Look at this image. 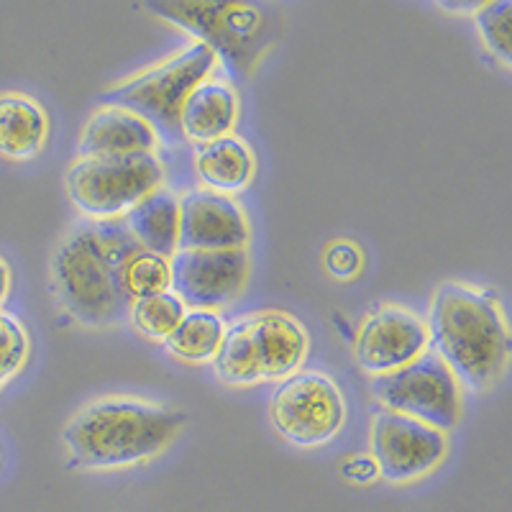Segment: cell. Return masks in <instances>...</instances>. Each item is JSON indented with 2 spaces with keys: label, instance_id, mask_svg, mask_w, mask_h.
Returning <instances> with one entry per match:
<instances>
[{
  "label": "cell",
  "instance_id": "6da1fadb",
  "mask_svg": "<svg viewBox=\"0 0 512 512\" xmlns=\"http://www.w3.org/2000/svg\"><path fill=\"white\" fill-rule=\"evenodd\" d=\"M428 349L454 374L461 392H492L510 367V326L495 290L446 280L428 310Z\"/></svg>",
  "mask_w": 512,
  "mask_h": 512
},
{
  "label": "cell",
  "instance_id": "603a6c76",
  "mask_svg": "<svg viewBox=\"0 0 512 512\" xmlns=\"http://www.w3.org/2000/svg\"><path fill=\"white\" fill-rule=\"evenodd\" d=\"M510 16H512V0H492V3H477L472 18L474 29H477L479 39L487 47V52L497 59V62L510 70L512 52H510Z\"/></svg>",
  "mask_w": 512,
  "mask_h": 512
},
{
  "label": "cell",
  "instance_id": "cb8c5ba5",
  "mask_svg": "<svg viewBox=\"0 0 512 512\" xmlns=\"http://www.w3.org/2000/svg\"><path fill=\"white\" fill-rule=\"evenodd\" d=\"M31 351V338L26 326L16 315L3 313L0 318V377L11 382L26 367Z\"/></svg>",
  "mask_w": 512,
  "mask_h": 512
},
{
  "label": "cell",
  "instance_id": "8992f818",
  "mask_svg": "<svg viewBox=\"0 0 512 512\" xmlns=\"http://www.w3.org/2000/svg\"><path fill=\"white\" fill-rule=\"evenodd\" d=\"M164 185V162L159 154L131 157H88L67 167L64 190L80 210L82 221H123L128 210Z\"/></svg>",
  "mask_w": 512,
  "mask_h": 512
},
{
  "label": "cell",
  "instance_id": "7a4b0ae2",
  "mask_svg": "<svg viewBox=\"0 0 512 512\" xmlns=\"http://www.w3.org/2000/svg\"><path fill=\"white\" fill-rule=\"evenodd\" d=\"M141 246L123 221H80L52 254V290L64 313L85 328H116L128 318L123 264Z\"/></svg>",
  "mask_w": 512,
  "mask_h": 512
},
{
  "label": "cell",
  "instance_id": "ffe728a7",
  "mask_svg": "<svg viewBox=\"0 0 512 512\" xmlns=\"http://www.w3.org/2000/svg\"><path fill=\"white\" fill-rule=\"evenodd\" d=\"M210 364H213L216 377L223 384H228V387H251V384H259L246 315L228 323L221 346H218L216 359L210 361Z\"/></svg>",
  "mask_w": 512,
  "mask_h": 512
},
{
  "label": "cell",
  "instance_id": "52a82bcc",
  "mask_svg": "<svg viewBox=\"0 0 512 512\" xmlns=\"http://www.w3.org/2000/svg\"><path fill=\"white\" fill-rule=\"evenodd\" d=\"M346 397L333 377L300 369L282 379L269 397V420L277 436L297 448L328 446L346 425Z\"/></svg>",
  "mask_w": 512,
  "mask_h": 512
},
{
  "label": "cell",
  "instance_id": "d4e9b609",
  "mask_svg": "<svg viewBox=\"0 0 512 512\" xmlns=\"http://www.w3.org/2000/svg\"><path fill=\"white\" fill-rule=\"evenodd\" d=\"M323 264H326V272L331 274L333 280L351 282L364 269V251L356 241L336 239L328 244L326 254H323Z\"/></svg>",
  "mask_w": 512,
  "mask_h": 512
},
{
  "label": "cell",
  "instance_id": "277c9868",
  "mask_svg": "<svg viewBox=\"0 0 512 512\" xmlns=\"http://www.w3.org/2000/svg\"><path fill=\"white\" fill-rule=\"evenodd\" d=\"M221 62L203 41H190L162 62L116 82L103 93L105 105H121L144 118L157 131L159 141L169 146L182 144L180 113L187 95L205 77L216 75Z\"/></svg>",
  "mask_w": 512,
  "mask_h": 512
},
{
  "label": "cell",
  "instance_id": "4316f807",
  "mask_svg": "<svg viewBox=\"0 0 512 512\" xmlns=\"http://www.w3.org/2000/svg\"><path fill=\"white\" fill-rule=\"evenodd\" d=\"M11 285H13V274H11V267H8V262L0 256V305L6 303L8 292H11Z\"/></svg>",
  "mask_w": 512,
  "mask_h": 512
},
{
  "label": "cell",
  "instance_id": "d6986e66",
  "mask_svg": "<svg viewBox=\"0 0 512 512\" xmlns=\"http://www.w3.org/2000/svg\"><path fill=\"white\" fill-rule=\"evenodd\" d=\"M226 333V320L213 310H187L180 326L169 333L164 349L185 364H210Z\"/></svg>",
  "mask_w": 512,
  "mask_h": 512
},
{
  "label": "cell",
  "instance_id": "2e32d148",
  "mask_svg": "<svg viewBox=\"0 0 512 512\" xmlns=\"http://www.w3.org/2000/svg\"><path fill=\"white\" fill-rule=\"evenodd\" d=\"M49 139L44 105L26 93H0V157L11 162L36 159Z\"/></svg>",
  "mask_w": 512,
  "mask_h": 512
},
{
  "label": "cell",
  "instance_id": "83f0119b",
  "mask_svg": "<svg viewBox=\"0 0 512 512\" xmlns=\"http://www.w3.org/2000/svg\"><path fill=\"white\" fill-rule=\"evenodd\" d=\"M441 8L448 13H466V16H472L474 8H477V3H472V6H441Z\"/></svg>",
  "mask_w": 512,
  "mask_h": 512
},
{
  "label": "cell",
  "instance_id": "5bb4252c",
  "mask_svg": "<svg viewBox=\"0 0 512 512\" xmlns=\"http://www.w3.org/2000/svg\"><path fill=\"white\" fill-rule=\"evenodd\" d=\"M159 136L149 123L121 105H100L82 126L77 157H131L157 154Z\"/></svg>",
  "mask_w": 512,
  "mask_h": 512
},
{
  "label": "cell",
  "instance_id": "30bf717a",
  "mask_svg": "<svg viewBox=\"0 0 512 512\" xmlns=\"http://www.w3.org/2000/svg\"><path fill=\"white\" fill-rule=\"evenodd\" d=\"M172 287L187 310L221 313L244 295L251 274L249 249L175 251L169 259Z\"/></svg>",
  "mask_w": 512,
  "mask_h": 512
},
{
  "label": "cell",
  "instance_id": "9c48e42d",
  "mask_svg": "<svg viewBox=\"0 0 512 512\" xmlns=\"http://www.w3.org/2000/svg\"><path fill=\"white\" fill-rule=\"evenodd\" d=\"M369 456L384 482H418L446 461L448 433L410 415L379 408L369 425Z\"/></svg>",
  "mask_w": 512,
  "mask_h": 512
},
{
  "label": "cell",
  "instance_id": "f546056e",
  "mask_svg": "<svg viewBox=\"0 0 512 512\" xmlns=\"http://www.w3.org/2000/svg\"><path fill=\"white\" fill-rule=\"evenodd\" d=\"M0 318H3V310H0Z\"/></svg>",
  "mask_w": 512,
  "mask_h": 512
},
{
  "label": "cell",
  "instance_id": "484cf974",
  "mask_svg": "<svg viewBox=\"0 0 512 512\" xmlns=\"http://www.w3.org/2000/svg\"><path fill=\"white\" fill-rule=\"evenodd\" d=\"M341 477L349 479L354 484H372L379 479L377 466H374L372 456L369 454H359V456H351L341 464Z\"/></svg>",
  "mask_w": 512,
  "mask_h": 512
},
{
  "label": "cell",
  "instance_id": "7c38bea8",
  "mask_svg": "<svg viewBox=\"0 0 512 512\" xmlns=\"http://www.w3.org/2000/svg\"><path fill=\"white\" fill-rule=\"evenodd\" d=\"M251 228L236 198L195 187L180 195L177 251L249 249Z\"/></svg>",
  "mask_w": 512,
  "mask_h": 512
},
{
  "label": "cell",
  "instance_id": "e0dca14e",
  "mask_svg": "<svg viewBox=\"0 0 512 512\" xmlns=\"http://www.w3.org/2000/svg\"><path fill=\"white\" fill-rule=\"evenodd\" d=\"M195 172L205 190L221 192V195H239L251 185L256 172V159L251 146L239 136H223L195 146Z\"/></svg>",
  "mask_w": 512,
  "mask_h": 512
},
{
  "label": "cell",
  "instance_id": "8fae6325",
  "mask_svg": "<svg viewBox=\"0 0 512 512\" xmlns=\"http://www.w3.org/2000/svg\"><path fill=\"white\" fill-rule=\"evenodd\" d=\"M428 351V326L405 305L382 303L364 318L354 341V359L372 377L397 372Z\"/></svg>",
  "mask_w": 512,
  "mask_h": 512
},
{
  "label": "cell",
  "instance_id": "ac0fdd59",
  "mask_svg": "<svg viewBox=\"0 0 512 512\" xmlns=\"http://www.w3.org/2000/svg\"><path fill=\"white\" fill-rule=\"evenodd\" d=\"M123 226L141 249L172 259L180 241V195L162 185L123 216Z\"/></svg>",
  "mask_w": 512,
  "mask_h": 512
},
{
  "label": "cell",
  "instance_id": "9a60e30c",
  "mask_svg": "<svg viewBox=\"0 0 512 512\" xmlns=\"http://www.w3.org/2000/svg\"><path fill=\"white\" fill-rule=\"evenodd\" d=\"M241 116V98L228 77L210 75L187 95L180 113L182 141L200 146L231 136Z\"/></svg>",
  "mask_w": 512,
  "mask_h": 512
},
{
  "label": "cell",
  "instance_id": "4fadbf2b",
  "mask_svg": "<svg viewBox=\"0 0 512 512\" xmlns=\"http://www.w3.org/2000/svg\"><path fill=\"white\" fill-rule=\"evenodd\" d=\"M251 351L259 382H282L300 372L308 359L310 338L295 315L282 310H262L246 315Z\"/></svg>",
  "mask_w": 512,
  "mask_h": 512
},
{
  "label": "cell",
  "instance_id": "ba28073f",
  "mask_svg": "<svg viewBox=\"0 0 512 512\" xmlns=\"http://www.w3.org/2000/svg\"><path fill=\"white\" fill-rule=\"evenodd\" d=\"M369 392L387 410L410 415L420 423L448 433L461 420V387L431 349L397 372L369 379Z\"/></svg>",
  "mask_w": 512,
  "mask_h": 512
},
{
  "label": "cell",
  "instance_id": "7402d4cb",
  "mask_svg": "<svg viewBox=\"0 0 512 512\" xmlns=\"http://www.w3.org/2000/svg\"><path fill=\"white\" fill-rule=\"evenodd\" d=\"M169 287H172V272H169V259L164 256L139 249L123 264V292L128 303L167 292Z\"/></svg>",
  "mask_w": 512,
  "mask_h": 512
},
{
  "label": "cell",
  "instance_id": "5b68a950",
  "mask_svg": "<svg viewBox=\"0 0 512 512\" xmlns=\"http://www.w3.org/2000/svg\"><path fill=\"white\" fill-rule=\"evenodd\" d=\"M149 11L203 41L241 77H251L272 44L267 8L254 3H149Z\"/></svg>",
  "mask_w": 512,
  "mask_h": 512
},
{
  "label": "cell",
  "instance_id": "f1b7e54d",
  "mask_svg": "<svg viewBox=\"0 0 512 512\" xmlns=\"http://www.w3.org/2000/svg\"><path fill=\"white\" fill-rule=\"evenodd\" d=\"M6 384H8V382H6V379L0 377V390H3V387H6Z\"/></svg>",
  "mask_w": 512,
  "mask_h": 512
},
{
  "label": "cell",
  "instance_id": "44dd1931",
  "mask_svg": "<svg viewBox=\"0 0 512 512\" xmlns=\"http://www.w3.org/2000/svg\"><path fill=\"white\" fill-rule=\"evenodd\" d=\"M185 313L187 308L182 305L180 297L172 290H167L159 292V295L134 300L131 308H128L126 320L134 326V331L139 333V336L164 344L169 338V333L180 326V320L185 318Z\"/></svg>",
  "mask_w": 512,
  "mask_h": 512
},
{
  "label": "cell",
  "instance_id": "3957f363",
  "mask_svg": "<svg viewBox=\"0 0 512 512\" xmlns=\"http://www.w3.org/2000/svg\"><path fill=\"white\" fill-rule=\"evenodd\" d=\"M187 415L144 397H98L77 410L62 431L70 464L88 472H121L167 451Z\"/></svg>",
  "mask_w": 512,
  "mask_h": 512
}]
</instances>
